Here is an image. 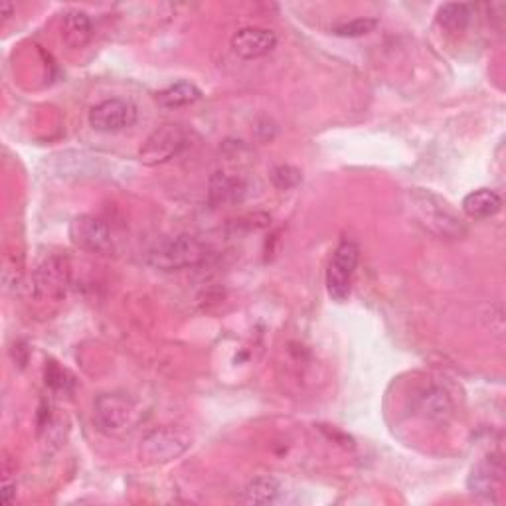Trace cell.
<instances>
[{
  "instance_id": "6da1fadb",
  "label": "cell",
  "mask_w": 506,
  "mask_h": 506,
  "mask_svg": "<svg viewBox=\"0 0 506 506\" xmlns=\"http://www.w3.org/2000/svg\"><path fill=\"white\" fill-rule=\"evenodd\" d=\"M412 212L429 232L445 240H459L467 233V224L453 212L445 200L423 188H413L408 192Z\"/></svg>"
},
{
  "instance_id": "7a4b0ae2",
  "label": "cell",
  "mask_w": 506,
  "mask_h": 506,
  "mask_svg": "<svg viewBox=\"0 0 506 506\" xmlns=\"http://www.w3.org/2000/svg\"><path fill=\"white\" fill-rule=\"evenodd\" d=\"M206 259V248L194 236H176L157 243L147 253V264L160 271L196 267Z\"/></svg>"
},
{
  "instance_id": "3957f363",
  "label": "cell",
  "mask_w": 506,
  "mask_h": 506,
  "mask_svg": "<svg viewBox=\"0 0 506 506\" xmlns=\"http://www.w3.org/2000/svg\"><path fill=\"white\" fill-rule=\"evenodd\" d=\"M360 259V249L355 241L345 240L334 249L327 269V291L334 303H345L350 297L352 277Z\"/></svg>"
},
{
  "instance_id": "277c9868",
  "label": "cell",
  "mask_w": 506,
  "mask_h": 506,
  "mask_svg": "<svg viewBox=\"0 0 506 506\" xmlns=\"http://www.w3.org/2000/svg\"><path fill=\"white\" fill-rule=\"evenodd\" d=\"M186 144L188 133L184 126L167 123L149 135L139 151V157L144 165L149 167L162 165V162H168L170 159L178 157L180 152L186 149Z\"/></svg>"
},
{
  "instance_id": "5b68a950",
  "label": "cell",
  "mask_w": 506,
  "mask_h": 506,
  "mask_svg": "<svg viewBox=\"0 0 506 506\" xmlns=\"http://www.w3.org/2000/svg\"><path fill=\"white\" fill-rule=\"evenodd\" d=\"M95 423L97 428L110 436H117L133 428L137 420L135 405L119 394H103L95 400Z\"/></svg>"
},
{
  "instance_id": "8992f818",
  "label": "cell",
  "mask_w": 506,
  "mask_h": 506,
  "mask_svg": "<svg viewBox=\"0 0 506 506\" xmlns=\"http://www.w3.org/2000/svg\"><path fill=\"white\" fill-rule=\"evenodd\" d=\"M190 447V439L183 431L160 428L151 431L141 441V457L149 463H168L180 457Z\"/></svg>"
},
{
  "instance_id": "52a82bcc",
  "label": "cell",
  "mask_w": 506,
  "mask_h": 506,
  "mask_svg": "<svg viewBox=\"0 0 506 506\" xmlns=\"http://www.w3.org/2000/svg\"><path fill=\"white\" fill-rule=\"evenodd\" d=\"M137 121V107L126 99H105L89 111V125L99 133H119Z\"/></svg>"
},
{
  "instance_id": "ba28073f",
  "label": "cell",
  "mask_w": 506,
  "mask_h": 506,
  "mask_svg": "<svg viewBox=\"0 0 506 506\" xmlns=\"http://www.w3.org/2000/svg\"><path fill=\"white\" fill-rule=\"evenodd\" d=\"M69 240L79 249L92 253H105L113 246L110 225L89 214L78 216V218H74V222L69 224Z\"/></svg>"
},
{
  "instance_id": "9c48e42d",
  "label": "cell",
  "mask_w": 506,
  "mask_h": 506,
  "mask_svg": "<svg viewBox=\"0 0 506 506\" xmlns=\"http://www.w3.org/2000/svg\"><path fill=\"white\" fill-rule=\"evenodd\" d=\"M277 46V36L269 29H241L232 36V50L241 60H257L271 53Z\"/></svg>"
},
{
  "instance_id": "30bf717a",
  "label": "cell",
  "mask_w": 506,
  "mask_h": 506,
  "mask_svg": "<svg viewBox=\"0 0 506 506\" xmlns=\"http://www.w3.org/2000/svg\"><path fill=\"white\" fill-rule=\"evenodd\" d=\"M461 208L471 220H486L502 210V198L491 188H478L463 198Z\"/></svg>"
},
{
  "instance_id": "8fae6325",
  "label": "cell",
  "mask_w": 506,
  "mask_h": 506,
  "mask_svg": "<svg viewBox=\"0 0 506 506\" xmlns=\"http://www.w3.org/2000/svg\"><path fill=\"white\" fill-rule=\"evenodd\" d=\"M94 36V26L89 16L81 11H71L63 16L61 24V40L68 48L78 50L84 48L86 44L92 40Z\"/></svg>"
},
{
  "instance_id": "7c38bea8",
  "label": "cell",
  "mask_w": 506,
  "mask_h": 506,
  "mask_svg": "<svg viewBox=\"0 0 506 506\" xmlns=\"http://www.w3.org/2000/svg\"><path fill=\"white\" fill-rule=\"evenodd\" d=\"M246 194V184L241 183L238 176H230L225 173H216L210 178V190H208V198L214 206H224L241 200Z\"/></svg>"
},
{
  "instance_id": "4fadbf2b",
  "label": "cell",
  "mask_w": 506,
  "mask_h": 506,
  "mask_svg": "<svg viewBox=\"0 0 506 506\" xmlns=\"http://www.w3.org/2000/svg\"><path fill=\"white\" fill-rule=\"evenodd\" d=\"M502 483V471L501 467H494L493 463H481L477 465L471 475H469V491L477 496H485V499H493L499 493Z\"/></svg>"
},
{
  "instance_id": "5bb4252c",
  "label": "cell",
  "mask_w": 506,
  "mask_h": 506,
  "mask_svg": "<svg viewBox=\"0 0 506 506\" xmlns=\"http://www.w3.org/2000/svg\"><path fill=\"white\" fill-rule=\"evenodd\" d=\"M202 97V92L190 81H178V84L170 86L157 94V102L168 110H178V107H186L196 103Z\"/></svg>"
},
{
  "instance_id": "9a60e30c",
  "label": "cell",
  "mask_w": 506,
  "mask_h": 506,
  "mask_svg": "<svg viewBox=\"0 0 506 506\" xmlns=\"http://www.w3.org/2000/svg\"><path fill=\"white\" fill-rule=\"evenodd\" d=\"M282 485L273 477H257L246 485V489L241 491V502L246 504H269L273 502Z\"/></svg>"
},
{
  "instance_id": "2e32d148",
  "label": "cell",
  "mask_w": 506,
  "mask_h": 506,
  "mask_svg": "<svg viewBox=\"0 0 506 506\" xmlns=\"http://www.w3.org/2000/svg\"><path fill=\"white\" fill-rule=\"evenodd\" d=\"M471 16H473L471 4L449 3L443 4L437 11V24L449 32H461L467 29L469 22H471Z\"/></svg>"
},
{
  "instance_id": "e0dca14e",
  "label": "cell",
  "mask_w": 506,
  "mask_h": 506,
  "mask_svg": "<svg viewBox=\"0 0 506 506\" xmlns=\"http://www.w3.org/2000/svg\"><path fill=\"white\" fill-rule=\"evenodd\" d=\"M380 20L378 18H368V16H360L355 18V20L342 22L339 26H334V34L342 36V38H360V36H366L370 32H374L378 29Z\"/></svg>"
},
{
  "instance_id": "ac0fdd59",
  "label": "cell",
  "mask_w": 506,
  "mask_h": 506,
  "mask_svg": "<svg viewBox=\"0 0 506 506\" xmlns=\"http://www.w3.org/2000/svg\"><path fill=\"white\" fill-rule=\"evenodd\" d=\"M301 173L293 167H277L273 170V183L279 188H291L295 184H299Z\"/></svg>"
},
{
  "instance_id": "d6986e66",
  "label": "cell",
  "mask_w": 506,
  "mask_h": 506,
  "mask_svg": "<svg viewBox=\"0 0 506 506\" xmlns=\"http://www.w3.org/2000/svg\"><path fill=\"white\" fill-rule=\"evenodd\" d=\"M16 486L14 485H8V483H4V486H3V502L4 504H12V501H14V494H16Z\"/></svg>"
},
{
  "instance_id": "ffe728a7",
  "label": "cell",
  "mask_w": 506,
  "mask_h": 506,
  "mask_svg": "<svg viewBox=\"0 0 506 506\" xmlns=\"http://www.w3.org/2000/svg\"><path fill=\"white\" fill-rule=\"evenodd\" d=\"M12 11H14V6H12L11 3H3V4H0V14H3L4 18L11 16Z\"/></svg>"
}]
</instances>
